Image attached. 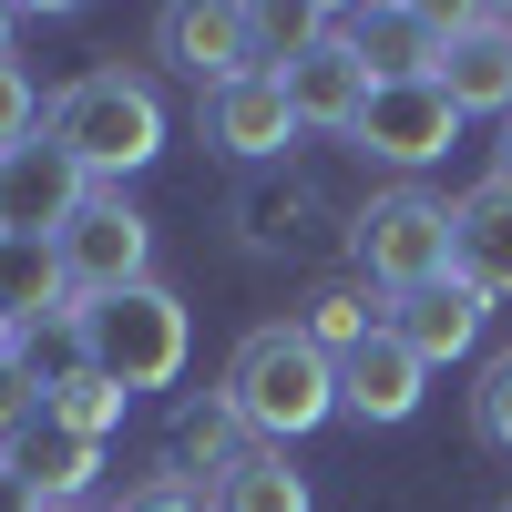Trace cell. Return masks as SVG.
Masks as SVG:
<instances>
[{"label":"cell","mask_w":512,"mask_h":512,"mask_svg":"<svg viewBox=\"0 0 512 512\" xmlns=\"http://www.w3.org/2000/svg\"><path fill=\"white\" fill-rule=\"evenodd\" d=\"M216 400L246 420V441L287 451V441H308L318 420L338 410V359L308 349V328H256L246 349L226 359V390Z\"/></svg>","instance_id":"obj_1"},{"label":"cell","mask_w":512,"mask_h":512,"mask_svg":"<svg viewBox=\"0 0 512 512\" xmlns=\"http://www.w3.org/2000/svg\"><path fill=\"white\" fill-rule=\"evenodd\" d=\"M41 134H52L93 185H123V175H144V164L164 154V103H154V82H134V72H82V82L52 93Z\"/></svg>","instance_id":"obj_2"},{"label":"cell","mask_w":512,"mask_h":512,"mask_svg":"<svg viewBox=\"0 0 512 512\" xmlns=\"http://www.w3.org/2000/svg\"><path fill=\"white\" fill-rule=\"evenodd\" d=\"M82 328V369H103L123 400L134 390H175L185 379V349H195V318H185V297L175 287H123V297H93V308H72Z\"/></svg>","instance_id":"obj_3"},{"label":"cell","mask_w":512,"mask_h":512,"mask_svg":"<svg viewBox=\"0 0 512 512\" xmlns=\"http://www.w3.org/2000/svg\"><path fill=\"white\" fill-rule=\"evenodd\" d=\"M349 256H359V277H369V287H390V297L431 287V277H451V205H441V195H420V185L369 195V205H359V226H349Z\"/></svg>","instance_id":"obj_4"},{"label":"cell","mask_w":512,"mask_h":512,"mask_svg":"<svg viewBox=\"0 0 512 512\" xmlns=\"http://www.w3.org/2000/svg\"><path fill=\"white\" fill-rule=\"evenodd\" d=\"M52 256H62V287L93 308V297H123V287H144V256H154V226L134 216L123 195H82V216L52 236Z\"/></svg>","instance_id":"obj_5"},{"label":"cell","mask_w":512,"mask_h":512,"mask_svg":"<svg viewBox=\"0 0 512 512\" xmlns=\"http://www.w3.org/2000/svg\"><path fill=\"white\" fill-rule=\"evenodd\" d=\"M277 82H287V103H297V134H349L359 123V103H369V72H359V52L338 41V11H318V21H297V41L277 52Z\"/></svg>","instance_id":"obj_6"},{"label":"cell","mask_w":512,"mask_h":512,"mask_svg":"<svg viewBox=\"0 0 512 512\" xmlns=\"http://www.w3.org/2000/svg\"><path fill=\"white\" fill-rule=\"evenodd\" d=\"M164 62H175L195 93H226V82L267 72V11H236V0H185V11H164Z\"/></svg>","instance_id":"obj_7"},{"label":"cell","mask_w":512,"mask_h":512,"mask_svg":"<svg viewBox=\"0 0 512 512\" xmlns=\"http://www.w3.org/2000/svg\"><path fill=\"white\" fill-rule=\"evenodd\" d=\"M451 134H461V113H451L441 82H369V103H359V123H349V144L379 154V164H400V175L441 164Z\"/></svg>","instance_id":"obj_8"},{"label":"cell","mask_w":512,"mask_h":512,"mask_svg":"<svg viewBox=\"0 0 512 512\" xmlns=\"http://www.w3.org/2000/svg\"><path fill=\"white\" fill-rule=\"evenodd\" d=\"M82 195H93V175L52 144V134H31L0 154V236H31V246H52L72 216H82Z\"/></svg>","instance_id":"obj_9"},{"label":"cell","mask_w":512,"mask_h":512,"mask_svg":"<svg viewBox=\"0 0 512 512\" xmlns=\"http://www.w3.org/2000/svg\"><path fill=\"white\" fill-rule=\"evenodd\" d=\"M338 41L359 52L369 82H431V72H441V41H451V11L379 0V11H338Z\"/></svg>","instance_id":"obj_10"},{"label":"cell","mask_w":512,"mask_h":512,"mask_svg":"<svg viewBox=\"0 0 512 512\" xmlns=\"http://www.w3.org/2000/svg\"><path fill=\"white\" fill-rule=\"evenodd\" d=\"M431 82L451 93V113H502L512 123V11H451Z\"/></svg>","instance_id":"obj_11"},{"label":"cell","mask_w":512,"mask_h":512,"mask_svg":"<svg viewBox=\"0 0 512 512\" xmlns=\"http://www.w3.org/2000/svg\"><path fill=\"white\" fill-rule=\"evenodd\" d=\"M451 287H472L482 308L512 297V185L502 175L451 205Z\"/></svg>","instance_id":"obj_12"},{"label":"cell","mask_w":512,"mask_h":512,"mask_svg":"<svg viewBox=\"0 0 512 512\" xmlns=\"http://www.w3.org/2000/svg\"><path fill=\"white\" fill-rule=\"evenodd\" d=\"M205 144H226V154H246V164L297 144V103H287L277 62L246 72V82H226V93H205Z\"/></svg>","instance_id":"obj_13"},{"label":"cell","mask_w":512,"mask_h":512,"mask_svg":"<svg viewBox=\"0 0 512 512\" xmlns=\"http://www.w3.org/2000/svg\"><path fill=\"white\" fill-rule=\"evenodd\" d=\"M390 338H400L420 369H441V359H461V349L482 338V297H472V287H451V277H431V287L390 297Z\"/></svg>","instance_id":"obj_14"},{"label":"cell","mask_w":512,"mask_h":512,"mask_svg":"<svg viewBox=\"0 0 512 512\" xmlns=\"http://www.w3.org/2000/svg\"><path fill=\"white\" fill-rule=\"evenodd\" d=\"M93 461H103V441H82L72 420H52V410H21V420H11V472H21L41 502H82Z\"/></svg>","instance_id":"obj_15"},{"label":"cell","mask_w":512,"mask_h":512,"mask_svg":"<svg viewBox=\"0 0 512 512\" xmlns=\"http://www.w3.org/2000/svg\"><path fill=\"white\" fill-rule=\"evenodd\" d=\"M420 379H431V369H420L400 338L379 328L369 349L338 359V410H359V420H410V410H420Z\"/></svg>","instance_id":"obj_16"},{"label":"cell","mask_w":512,"mask_h":512,"mask_svg":"<svg viewBox=\"0 0 512 512\" xmlns=\"http://www.w3.org/2000/svg\"><path fill=\"white\" fill-rule=\"evenodd\" d=\"M0 318L41 328V318H72V287H62V256L31 246V236H0Z\"/></svg>","instance_id":"obj_17"},{"label":"cell","mask_w":512,"mask_h":512,"mask_svg":"<svg viewBox=\"0 0 512 512\" xmlns=\"http://www.w3.org/2000/svg\"><path fill=\"white\" fill-rule=\"evenodd\" d=\"M246 451H256V441H246V420H236L226 400H185V410H175V472H195V461H205V472L226 482ZM175 472H164V482H175Z\"/></svg>","instance_id":"obj_18"},{"label":"cell","mask_w":512,"mask_h":512,"mask_svg":"<svg viewBox=\"0 0 512 512\" xmlns=\"http://www.w3.org/2000/svg\"><path fill=\"white\" fill-rule=\"evenodd\" d=\"M308 349H328V359H349V349H369L379 328H390V297H369V287H318L308 297Z\"/></svg>","instance_id":"obj_19"},{"label":"cell","mask_w":512,"mask_h":512,"mask_svg":"<svg viewBox=\"0 0 512 512\" xmlns=\"http://www.w3.org/2000/svg\"><path fill=\"white\" fill-rule=\"evenodd\" d=\"M205 502H216V512H308V482L287 472V451L256 441V451H246V461H236V472L205 492Z\"/></svg>","instance_id":"obj_20"},{"label":"cell","mask_w":512,"mask_h":512,"mask_svg":"<svg viewBox=\"0 0 512 512\" xmlns=\"http://www.w3.org/2000/svg\"><path fill=\"white\" fill-rule=\"evenodd\" d=\"M41 410H52V420H72V431H82V441H103V431H113V420H123V390H113V379H103V369H72V379H62V390H52V400H41Z\"/></svg>","instance_id":"obj_21"},{"label":"cell","mask_w":512,"mask_h":512,"mask_svg":"<svg viewBox=\"0 0 512 512\" xmlns=\"http://www.w3.org/2000/svg\"><path fill=\"white\" fill-rule=\"evenodd\" d=\"M41 113H52V103L31 93V72H21V62H0V154L31 144V134H41Z\"/></svg>","instance_id":"obj_22"},{"label":"cell","mask_w":512,"mask_h":512,"mask_svg":"<svg viewBox=\"0 0 512 512\" xmlns=\"http://www.w3.org/2000/svg\"><path fill=\"white\" fill-rule=\"evenodd\" d=\"M472 410H482V441L492 451H512V349L482 369V390H472Z\"/></svg>","instance_id":"obj_23"},{"label":"cell","mask_w":512,"mask_h":512,"mask_svg":"<svg viewBox=\"0 0 512 512\" xmlns=\"http://www.w3.org/2000/svg\"><path fill=\"white\" fill-rule=\"evenodd\" d=\"M123 512H216V502H205L195 482H164V472H154V482H144L134 502H123Z\"/></svg>","instance_id":"obj_24"},{"label":"cell","mask_w":512,"mask_h":512,"mask_svg":"<svg viewBox=\"0 0 512 512\" xmlns=\"http://www.w3.org/2000/svg\"><path fill=\"white\" fill-rule=\"evenodd\" d=\"M0 512H52V502H41V492H31L21 472H0Z\"/></svg>","instance_id":"obj_25"},{"label":"cell","mask_w":512,"mask_h":512,"mask_svg":"<svg viewBox=\"0 0 512 512\" xmlns=\"http://www.w3.org/2000/svg\"><path fill=\"white\" fill-rule=\"evenodd\" d=\"M21 349H31V328H11V318H0V369H11Z\"/></svg>","instance_id":"obj_26"},{"label":"cell","mask_w":512,"mask_h":512,"mask_svg":"<svg viewBox=\"0 0 512 512\" xmlns=\"http://www.w3.org/2000/svg\"><path fill=\"white\" fill-rule=\"evenodd\" d=\"M492 175H502V185H512V123H502V144H492Z\"/></svg>","instance_id":"obj_27"},{"label":"cell","mask_w":512,"mask_h":512,"mask_svg":"<svg viewBox=\"0 0 512 512\" xmlns=\"http://www.w3.org/2000/svg\"><path fill=\"white\" fill-rule=\"evenodd\" d=\"M0 62H11V11H0Z\"/></svg>","instance_id":"obj_28"},{"label":"cell","mask_w":512,"mask_h":512,"mask_svg":"<svg viewBox=\"0 0 512 512\" xmlns=\"http://www.w3.org/2000/svg\"><path fill=\"white\" fill-rule=\"evenodd\" d=\"M502 512H512V502H502Z\"/></svg>","instance_id":"obj_29"}]
</instances>
